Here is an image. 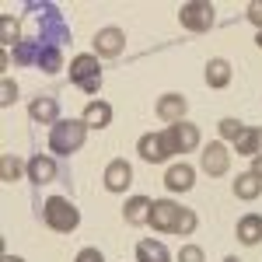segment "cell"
<instances>
[{"instance_id":"30bf717a","label":"cell","mask_w":262,"mask_h":262,"mask_svg":"<svg viewBox=\"0 0 262 262\" xmlns=\"http://www.w3.org/2000/svg\"><path fill=\"white\" fill-rule=\"evenodd\" d=\"M28 116L32 122H42V126H56L60 122V101L53 98V95H35V98L28 101Z\"/></svg>"},{"instance_id":"2e32d148","label":"cell","mask_w":262,"mask_h":262,"mask_svg":"<svg viewBox=\"0 0 262 262\" xmlns=\"http://www.w3.org/2000/svg\"><path fill=\"white\" fill-rule=\"evenodd\" d=\"M84 122H88V129H105L108 122H112V105L101 98H91L88 105H84Z\"/></svg>"},{"instance_id":"ffe728a7","label":"cell","mask_w":262,"mask_h":262,"mask_svg":"<svg viewBox=\"0 0 262 262\" xmlns=\"http://www.w3.org/2000/svg\"><path fill=\"white\" fill-rule=\"evenodd\" d=\"M137 262H171V252L154 238H143L137 242Z\"/></svg>"},{"instance_id":"e0dca14e","label":"cell","mask_w":262,"mask_h":262,"mask_svg":"<svg viewBox=\"0 0 262 262\" xmlns=\"http://www.w3.org/2000/svg\"><path fill=\"white\" fill-rule=\"evenodd\" d=\"M150 203L147 196H129L126 200V206H122V221L129 224V227H140V224L150 221Z\"/></svg>"},{"instance_id":"7a4b0ae2","label":"cell","mask_w":262,"mask_h":262,"mask_svg":"<svg viewBox=\"0 0 262 262\" xmlns=\"http://www.w3.org/2000/svg\"><path fill=\"white\" fill-rule=\"evenodd\" d=\"M42 221H46V227H53L60 234H70L81 224V210L67 196H49V200L42 203Z\"/></svg>"},{"instance_id":"52a82bcc","label":"cell","mask_w":262,"mask_h":262,"mask_svg":"<svg viewBox=\"0 0 262 262\" xmlns=\"http://www.w3.org/2000/svg\"><path fill=\"white\" fill-rule=\"evenodd\" d=\"M122 49H126V32L122 28L108 25V28H98L95 32V56L116 60V56H122Z\"/></svg>"},{"instance_id":"8fae6325","label":"cell","mask_w":262,"mask_h":262,"mask_svg":"<svg viewBox=\"0 0 262 262\" xmlns=\"http://www.w3.org/2000/svg\"><path fill=\"white\" fill-rule=\"evenodd\" d=\"M101 179H105V189H108V192H126V189L133 185V164L116 158V161L105 164V175H101Z\"/></svg>"},{"instance_id":"7c38bea8","label":"cell","mask_w":262,"mask_h":262,"mask_svg":"<svg viewBox=\"0 0 262 262\" xmlns=\"http://www.w3.org/2000/svg\"><path fill=\"white\" fill-rule=\"evenodd\" d=\"M192 185H196V168H192V164L179 161V164H171V168L164 171V189H168V192H189Z\"/></svg>"},{"instance_id":"1f68e13d","label":"cell","mask_w":262,"mask_h":262,"mask_svg":"<svg viewBox=\"0 0 262 262\" xmlns=\"http://www.w3.org/2000/svg\"><path fill=\"white\" fill-rule=\"evenodd\" d=\"M0 262H25V259H21V255H4Z\"/></svg>"},{"instance_id":"4316f807","label":"cell","mask_w":262,"mask_h":262,"mask_svg":"<svg viewBox=\"0 0 262 262\" xmlns=\"http://www.w3.org/2000/svg\"><path fill=\"white\" fill-rule=\"evenodd\" d=\"M242 129H245V126L238 119H221V140H231V143H234V137H238Z\"/></svg>"},{"instance_id":"d6a6232c","label":"cell","mask_w":262,"mask_h":262,"mask_svg":"<svg viewBox=\"0 0 262 262\" xmlns=\"http://www.w3.org/2000/svg\"><path fill=\"white\" fill-rule=\"evenodd\" d=\"M255 46H259V49H262V28H259V32H255Z\"/></svg>"},{"instance_id":"9c48e42d","label":"cell","mask_w":262,"mask_h":262,"mask_svg":"<svg viewBox=\"0 0 262 262\" xmlns=\"http://www.w3.org/2000/svg\"><path fill=\"white\" fill-rule=\"evenodd\" d=\"M154 112H158V119H164L168 126H171V122H182L185 112H189V98L179 95V91H168V95H161V98L154 101Z\"/></svg>"},{"instance_id":"7402d4cb","label":"cell","mask_w":262,"mask_h":262,"mask_svg":"<svg viewBox=\"0 0 262 262\" xmlns=\"http://www.w3.org/2000/svg\"><path fill=\"white\" fill-rule=\"evenodd\" d=\"M28 175V161H21L18 154H4L0 158V182H18V179H25Z\"/></svg>"},{"instance_id":"3957f363","label":"cell","mask_w":262,"mask_h":262,"mask_svg":"<svg viewBox=\"0 0 262 262\" xmlns=\"http://www.w3.org/2000/svg\"><path fill=\"white\" fill-rule=\"evenodd\" d=\"M70 81L81 88L84 95H98L101 91V63L95 53H81L70 60Z\"/></svg>"},{"instance_id":"6da1fadb","label":"cell","mask_w":262,"mask_h":262,"mask_svg":"<svg viewBox=\"0 0 262 262\" xmlns=\"http://www.w3.org/2000/svg\"><path fill=\"white\" fill-rule=\"evenodd\" d=\"M84 140H88V122L84 119H60L49 129V150L60 158H70L74 150H81Z\"/></svg>"},{"instance_id":"5b68a950","label":"cell","mask_w":262,"mask_h":262,"mask_svg":"<svg viewBox=\"0 0 262 262\" xmlns=\"http://www.w3.org/2000/svg\"><path fill=\"white\" fill-rule=\"evenodd\" d=\"M164 140L171 147V154H185V150H200V126L196 122H171L164 129Z\"/></svg>"},{"instance_id":"83f0119b","label":"cell","mask_w":262,"mask_h":262,"mask_svg":"<svg viewBox=\"0 0 262 262\" xmlns=\"http://www.w3.org/2000/svg\"><path fill=\"white\" fill-rule=\"evenodd\" d=\"M206 255H203L200 245H182L179 248V262H203Z\"/></svg>"},{"instance_id":"277c9868","label":"cell","mask_w":262,"mask_h":262,"mask_svg":"<svg viewBox=\"0 0 262 262\" xmlns=\"http://www.w3.org/2000/svg\"><path fill=\"white\" fill-rule=\"evenodd\" d=\"M179 21L185 32H210L213 28V4H206V0H189V4H182L179 7Z\"/></svg>"},{"instance_id":"f1b7e54d","label":"cell","mask_w":262,"mask_h":262,"mask_svg":"<svg viewBox=\"0 0 262 262\" xmlns=\"http://www.w3.org/2000/svg\"><path fill=\"white\" fill-rule=\"evenodd\" d=\"M245 18L252 21L255 28H262V0H252V4H248V11H245Z\"/></svg>"},{"instance_id":"4dcf8cb0","label":"cell","mask_w":262,"mask_h":262,"mask_svg":"<svg viewBox=\"0 0 262 262\" xmlns=\"http://www.w3.org/2000/svg\"><path fill=\"white\" fill-rule=\"evenodd\" d=\"M252 171L262 179V154H255V158H252Z\"/></svg>"},{"instance_id":"9a60e30c","label":"cell","mask_w":262,"mask_h":262,"mask_svg":"<svg viewBox=\"0 0 262 262\" xmlns=\"http://www.w3.org/2000/svg\"><path fill=\"white\" fill-rule=\"evenodd\" d=\"M53 179H56V161H53L49 154L28 158V182H32V185H49Z\"/></svg>"},{"instance_id":"ba28073f","label":"cell","mask_w":262,"mask_h":262,"mask_svg":"<svg viewBox=\"0 0 262 262\" xmlns=\"http://www.w3.org/2000/svg\"><path fill=\"white\" fill-rule=\"evenodd\" d=\"M137 154H140L147 164H164L171 158V147L164 140V133H143L137 140Z\"/></svg>"},{"instance_id":"4fadbf2b","label":"cell","mask_w":262,"mask_h":262,"mask_svg":"<svg viewBox=\"0 0 262 262\" xmlns=\"http://www.w3.org/2000/svg\"><path fill=\"white\" fill-rule=\"evenodd\" d=\"M175 217H179V206L171 200H154L150 203V227L154 231H161V234H168V231H175Z\"/></svg>"},{"instance_id":"836d02e7","label":"cell","mask_w":262,"mask_h":262,"mask_svg":"<svg viewBox=\"0 0 262 262\" xmlns=\"http://www.w3.org/2000/svg\"><path fill=\"white\" fill-rule=\"evenodd\" d=\"M224 262H242V259H234V255H227V259H224Z\"/></svg>"},{"instance_id":"cb8c5ba5","label":"cell","mask_w":262,"mask_h":262,"mask_svg":"<svg viewBox=\"0 0 262 262\" xmlns=\"http://www.w3.org/2000/svg\"><path fill=\"white\" fill-rule=\"evenodd\" d=\"M200 227V217H196V210H189V206H179V217H175V231L171 234H192Z\"/></svg>"},{"instance_id":"603a6c76","label":"cell","mask_w":262,"mask_h":262,"mask_svg":"<svg viewBox=\"0 0 262 262\" xmlns=\"http://www.w3.org/2000/svg\"><path fill=\"white\" fill-rule=\"evenodd\" d=\"M0 42H4V49L21 42V25H18V18H11V14H4V18H0Z\"/></svg>"},{"instance_id":"ac0fdd59","label":"cell","mask_w":262,"mask_h":262,"mask_svg":"<svg viewBox=\"0 0 262 262\" xmlns=\"http://www.w3.org/2000/svg\"><path fill=\"white\" fill-rule=\"evenodd\" d=\"M234 238L242 245H259L262 242V213H245L242 221H238V231H234Z\"/></svg>"},{"instance_id":"e575fe53","label":"cell","mask_w":262,"mask_h":262,"mask_svg":"<svg viewBox=\"0 0 262 262\" xmlns=\"http://www.w3.org/2000/svg\"><path fill=\"white\" fill-rule=\"evenodd\" d=\"M259 147H262V126H259Z\"/></svg>"},{"instance_id":"8992f818","label":"cell","mask_w":262,"mask_h":262,"mask_svg":"<svg viewBox=\"0 0 262 262\" xmlns=\"http://www.w3.org/2000/svg\"><path fill=\"white\" fill-rule=\"evenodd\" d=\"M200 168L210 179H221L231 171V150L224 147V140H210L206 150H200Z\"/></svg>"},{"instance_id":"f546056e","label":"cell","mask_w":262,"mask_h":262,"mask_svg":"<svg viewBox=\"0 0 262 262\" xmlns=\"http://www.w3.org/2000/svg\"><path fill=\"white\" fill-rule=\"evenodd\" d=\"M74 262H105V255H101L98 248H81V252H77V259Z\"/></svg>"},{"instance_id":"d4e9b609","label":"cell","mask_w":262,"mask_h":262,"mask_svg":"<svg viewBox=\"0 0 262 262\" xmlns=\"http://www.w3.org/2000/svg\"><path fill=\"white\" fill-rule=\"evenodd\" d=\"M39 67L46 70V74H56V70L63 67L60 49H42V53H39Z\"/></svg>"},{"instance_id":"44dd1931","label":"cell","mask_w":262,"mask_h":262,"mask_svg":"<svg viewBox=\"0 0 262 262\" xmlns=\"http://www.w3.org/2000/svg\"><path fill=\"white\" fill-rule=\"evenodd\" d=\"M234 154H245V158L262 154V147H259V126H245L242 133L234 137Z\"/></svg>"},{"instance_id":"484cf974","label":"cell","mask_w":262,"mask_h":262,"mask_svg":"<svg viewBox=\"0 0 262 262\" xmlns=\"http://www.w3.org/2000/svg\"><path fill=\"white\" fill-rule=\"evenodd\" d=\"M14 101H18V84L11 81V77H4V81H0V105L11 108Z\"/></svg>"},{"instance_id":"d6986e66","label":"cell","mask_w":262,"mask_h":262,"mask_svg":"<svg viewBox=\"0 0 262 262\" xmlns=\"http://www.w3.org/2000/svg\"><path fill=\"white\" fill-rule=\"evenodd\" d=\"M234 196L238 200H259L262 196V179L255 171H242V175H234Z\"/></svg>"},{"instance_id":"5bb4252c","label":"cell","mask_w":262,"mask_h":262,"mask_svg":"<svg viewBox=\"0 0 262 262\" xmlns=\"http://www.w3.org/2000/svg\"><path fill=\"white\" fill-rule=\"evenodd\" d=\"M203 81H206V88H213V91L227 88V84H231V63L224 60V56L206 60V67H203Z\"/></svg>"}]
</instances>
